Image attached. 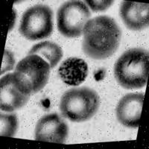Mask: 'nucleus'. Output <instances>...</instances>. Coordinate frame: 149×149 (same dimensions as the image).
<instances>
[{"label":"nucleus","mask_w":149,"mask_h":149,"mask_svg":"<svg viewBox=\"0 0 149 149\" xmlns=\"http://www.w3.org/2000/svg\"><path fill=\"white\" fill-rule=\"evenodd\" d=\"M31 95L14 72L0 80V108L2 111L13 112L21 108L29 102Z\"/></svg>","instance_id":"obj_7"},{"label":"nucleus","mask_w":149,"mask_h":149,"mask_svg":"<svg viewBox=\"0 0 149 149\" xmlns=\"http://www.w3.org/2000/svg\"><path fill=\"white\" fill-rule=\"evenodd\" d=\"M82 48L86 55L95 60L108 58L116 52L122 32L113 19L99 16L90 19L84 29Z\"/></svg>","instance_id":"obj_1"},{"label":"nucleus","mask_w":149,"mask_h":149,"mask_svg":"<svg viewBox=\"0 0 149 149\" xmlns=\"http://www.w3.org/2000/svg\"><path fill=\"white\" fill-rule=\"evenodd\" d=\"M99 96L88 87L72 88L61 97L60 110L64 118L72 122H82L90 119L99 107Z\"/></svg>","instance_id":"obj_3"},{"label":"nucleus","mask_w":149,"mask_h":149,"mask_svg":"<svg viewBox=\"0 0 149 149\" xmlns=\"http://www.w3.org/2000/svg\"><path fill=\"white\" fill-rule=\"evenodd\" d=\"M143 101V93H129L121 98L116 109L119 122L127 127H139Z\"/></svg>","instance_id":"obj_9"},{"label":"nucleus","mask_w":149,"mask_h":149,"mask_svg":"<svg viewBox=\"0 0 149 149\" xmlns=\"http://www.w3.org/2000/svg\"><path fill=\"white\" fill-rule=\"evenodd\" d=\"M58 74L65 84L76 86L81 84L88 74V66L83 59L70 58L62 63Z\"/></svg>","instance_id":"obj_11"},{"label":"nucleus","mask_w":149,"mask_h":149,"mask_svg":"<svg viewBox=\"0 0 149 149\" xmlns=\"http://www.w3.org/2000/svg\"><path fill=\"white\" fill-rule=\"evenodd\" d=\"M149 55L146 49H129L121 55L114 67L117 82L123 88L140 89L147 84Z\"/></svg>","instance_id":"obj_2"},{"label":"nucleus","mask_w":149,"mask_h":149,"mask_svg":"<svg viewBox=\"0 0 149 149\" xmlns=\"http://www.w3.org/2000/svg\"><path fill=\"white\" fill-rule=\"evenodd\" d=\"M84 3L88 5L90 9L94 12L98 11H104L107 10L109 7H110L112 4L113 3V1H95V0H86Z\"/></svg>","instance_id":"obj_15"},{"label":"nucleus","mask_w":149,"mask_h":149,"mask_svg":"<svg viewBox=\"0 0 149 149\" xmlns=\"http://www.w3.org/2000/svg\"><path fill=\"white\" fill-rule=\"evenodd\" d=\"M18 121L17 115L3 114L0 115V135L2 136L13 137L17 132Z\"/></svg>","instance_id":"obj_13"},{"label":"nucleus","mask_w":149,"mask_h":149,"mask_svg":"<svg viewBox=\"0 0 149 149\" xmlns=\"http://www.w3.org/2000/svg\"><path fill=\"white\" fill-rule=\"evenodd\" d=\"M149 5L148 3L124 1L120 7V16L129 29L139 31L149 23Z\"/></svg>","instance_id":"obj_10"},{"label":"nucleus","mask_w":149,"mask_h":149,"mask_svg":"<svg viewBox=\"0 0 149 149\" xmlns=\"http://www.w3.org/2000/svg\"><path fill=\"white\" fill-rule=\"evenodd\" d=\"M91 17L88 6L82 1H70L61 5L57 15L58 29L62 35L75 38L81 35Z\"/></svg>","instance_id":"obj_5"},{"label":"nucleus","mask_w":149,"mask_h":149,"mask_svg":"<svg viewBox=\"0 0 149 149\" xmlns=\"http://www.w3.org/2000/svg\"><path fill=\"white\" fill-rule=\"evenodd\" d=\"M68 135V126L57 113L42 116L35 127V139L42 142L65 143Z\"/></svg>","instance_id":"obj_8"},{"label":"nucleus","mask_w":149,"mask_h":149,"mask_svg":"<svg viewBox=\"0 0 149 149\" xmlns=\"http://www.w3.org/2000/svg\"><path fill=\"white\" fill-rule=\"evenodd\" d=\"M14 64H15V59H14V54L8 49H5L3 59H2V67H1V72H0L1 74H3L6 72L13 70Z\"/></svg>","instance_id":"obj_14"},{"label":"nucleus","mask_w":149,"mask_h":149,"mask_svg":"<svg viewBox=\"0 0 149 149\" xmlns=\"http://www.w3.org/2000/svg\"><path fill=\"white\" fill-rule=\"evenodd\" d=\"M53 12L45 5H36L24 12L19 28V33L29 40H39L53 32Z\"/></svg>","instance_id":"obj_4"},{"label":"nucleus","mask_w":149,"mask_h":149,"mask_svg":"<svg viewBox=\"0 0 149 149\" xmlns=\"http://www.w3.org/2000/svg\"><path fill=\"white\" fill-rule=\"evenodd\" d=\"M29 54H37L47 61L53 69L63 58L61 48L53 42L44 41L35 44L29 51Z\"/></svg>","instance_id":"obj_12"},{"label":"nucleus","mask_w":149,"mask_h":149,"mask_svg":"<svg viewBox=\"0 0 149 149\" xmlns=\"http://www.w3.org/2000/svg\"><path fill=\"white\" fill-rule=\"evenodd\" d=\"M51 66L37 54H29L17 65L14 74L32 95L47 84Z\"/></svg>","instance_id":"obj_6"}]
</instances>
